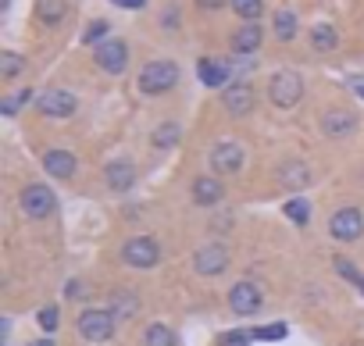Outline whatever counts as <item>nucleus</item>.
Returning a JSON list of instances; mask_svg holds the SVG:
<instances>
[{
    "instance_id": "obj_1",
    "label": "nucleus",
    "mask_w": 364,
    "mask_h": 346,
    "mask_svg": "<svg viewBox=\"0 0 364 346\" xmlns=\"http://www.w3.org/2000/svg\"><path fill=\"white\" fill-rule=\"evenodd\" d=\"M175 82H178V65H175V61H150V65L139 72V79H136V86H139L143 97H161V93H168Z\"/></svg>"
},
{
    "instance_id": "obj_2",
    "label": "nucleus",
    "mask_w": 364,
    "mask_h": 346,
    "mask_svg": "<svg viewBox=\"0 0 364 346\" xmlns=\"http://www.w3.org/2000/svg\"><path fill=\"white\" fill-rule=\"evenodd\" d=\"M300 97H304V79H300L296 72L282 68V72H275V75L268 79V100H272L275 107L289 111V107L300 104Z\"/></svg>"
},
{
    "instance_id": "obj_3",
    "label": "nucleus",
    "mask_w": 364,
    "mask_h": 346,
    "mask_svg": "<svg viewBox=\"0 0 364 346\" xmlns=\"http://www.w3.org/2000/svg\"><path fill=\"white\" fill-rule=\"evenodd\" d=\"M114 325H118L114 314L104 310V307H86V310L79 314V321H75L79 335L90 339V342H107V339L114 335Z\"/></svg>"
},
{
    "instance_id": "obj_4",
    "label": "nucleus",
    "mask_w": 364,
    "mask_h": 346,
    "mask_svg": "<svg viewBox=\"0 0 364 346\" xmlns=\"http://www.w3.org/2000/svg\"><path fill=\"white\" fill-rule=\"evenodd\" d=\"M122 261L129 268H136V271H146V268H154L161 261V247H157L154 236H132L122 247Z\"/></svg>"
},
{
    "instance_id": "obj_5",
    "label": "nucleus",
    "mask_w": 364,
    "mask_h": 346,
    "mask_svg": "<svg viewBox=\"0 0 364 346\" xmlns=\"http://www.w3.org/2000/svg\"><path fill=\"white\" fill-rule=\"evenodd\" d=\"M93 61L100 65V72H107V75H122L125 68H129V47H125V40H104L100 47H93Z\"/></svg>"
},
{
    "instance_id": "obj_6",
    "label": "nucleus",
    "mask_w": 364,
    "mask_h": 346,
    "mask_svg": "<svg viewBox=\"0 0 364 346\" xmlns=\"http://www.w3.org/2000/svg\"><path fill=\"white\" fill-rule=\"evenodd\" d=\"M54 207H58V197H54L50 186H43V183H29V186L22 190V211H26L29 218H50Z\"/></svg>"
},
{
    "instance_id": "obj_7",
    "label": "nucleus",
    "mask_w": 364,
    "mask_h": 346,
    "mask_svg": "<svg viewBox=\"0 0 364 346\" xmlns=\"http://www.w3.org/2000/svg\"><path fill=\"white\" fill-rule=\"evenodd\" d=\"M328 232H332V239H339V243H353V239L364 236V215H360L357 207H339V211L328 218Z\"/></svg>"
},
{
    "instance_id": "obj_8",
    "label": "nucleus",
    "mask_w": 364,
    "mask_h": 346,
    "mask_svg": "<svg viewBox=\"0 0 364 346\" xmlns=\"http://www.w3.org/2000/svg\"><path fill=\"white\" fill-rule=\"evenodd\" d=\"M229 307H232V314L250 318V314H257V310L264 307V293L257 289V282L243 279V282H236V286L229 289Z\"/></svg>"
},
{
    "instance_id": "obj_9",
    "label": "nucleus",
    "mask_w": 364,
    "mask_h": 346,
    "mask_svg": "<svg viewBox=\"0 0 364 346\" xmlns=\"http://www.w3.org/2000/svg\"><path fill=\"white\" fill-rule=\"evenodd\" d=\"M211 168H215V175H236V171L243 168V146H240L236 139L215 143V150H211Z\"/></svg>"
},
{
    "instance_id": "obj_10",
    "label": "nucleus",
    "mask_w": 364,
    "mask_h": 346,
    "mask_svg": "<svg viewBox=\"0 0 364 346\" xmlns=\"http://www.w3.org/2000/svg\"><path fill=\"white\" fill-rule=\"evenodd\" d=\"M321 132H325L328 139H346V136H353V132H357V111H350V107H332V111H325Z\"/></svg>"
},
{
    "instance_id": "obj_11",
    "label": "nucleus",
    "mask_w": 364,
    "mask_h": 346,
    "mask_svg": "<svg viewBox=\"0 0 364 346\" xmlns=\"http://www.w3.org/2000/svg\"><path fill=\"white\" fill-rule=\"evenodd\" d=\"M222 107H225L232 118L250 114V111H254V90H250V82H229V86L222 90Z\"/></svg>"
},
{
    "instance_id": "obj_12",
    "label": "nucleus",
    "mask_w": 364,
    "mask_h": 346,
    "mask_svg": "<svg viewBox=\"0 0 364 346\" xmlns=\"http://www.w3.org/2000/svg\"><path fill=\"white\" fill-rule=\"evenodd\" d=\"M75 107H79V100H75V93H68V90H47L43 97H40V111L47 114V118H72L75 114Z\"/></svg>"
},
{
    "instance_id": "obj_13",
    "label": "nucleus",
    "mask_w": 364,
    "mask_h": 346,
    "mask_svg": "<svg viewBox=\"0 0 364 346\" xmlns=\"http://www.w3.org/2000/svg\"><path fill=\"white\" fill-rule=\"evenodd\" d=\"M193 268H197L200 275H222V271L229 268V250H225L222 243H208V247L197 250Z\"/></svg>"
},
{
    "instance_id": "obj_14",
    "label": "nucleus",
    "mask_w": 364,
    "mask_h": 346,
    "mask_svg": "<svg viewBox=\"0 0 364 346\" xmlns=\"http://www.w3.org/2000/svg\"><path fill=\"white\" fill-rule=\"evenodd\" d=\"M75 168H79V161H75V153L72 150H47L43 153V171L50 179H58V183H65V179H72L75 175Z\"/></svg>"
},
{
    "instance_id": "obj_15",
    "label": "nucleus",
    "mask_w": 364,
    "mask_h": 346,
    "mask_svg": "<svg viewBox=\"0 0 364 346\" xmlns=\"http://www.w3.org/2000/svg\"><path fill=\"white\" fill-rule=\"evenodd\" d=\"M261 43H264L261 22H247V26H240L232 33V54H240V58H254L261 50Z\"/></svg>"
},
{
    "instance_id": "obj_16",
    "label": "nucleus",
    "mask_w": 364,
    "mask_h": 346,
    "mask_svg": "<svg viewBox=\"0 0 364 346\" xmlns=\"http://www.w3.org/2000/svg\"><path fill=\"white\" fill-rule=\"evenodd\" d=\"M190 193H193V204L197 207H215L225 197V186H222L218 175H197L193 186H190Z\"/></svg>"
},
{
    "instance_id": "obj_17",
    "label": "nucleus",
    "mask_w": 364,
    "mask_h": 346,
    "mask_svg": "<svg viewBox=\"0 0 364 346\" xmlns=\"http://www.w3.org/2000/svg\"><path fill=\"white\" fill-rule=\"evenodd\" d=\"M197 75H200L204 86L218 90V86H229L232 65H229V61H215V58H200V61H197Z\"/></svg>"
},
{
    "instance_id": "obj_18",
    "label": "nucleus",
    "mask_w": 364,
    "mask_h": 346,
    "mask_svg": "<svg viewBox=\"0 0 364 346\" xmlns=\"http://www.w3.org/2000/svg\"><path fill=\"white\" fill-rule=\"evenodd\" d=\"M104 179H107V186L114 193H129L136 186V164L132 161H111L104 168Z\"/></svg>"
},
{
    "instance_id": "obj_19",
    "label": "nucleus",
    "mask_w": 364,
    "mask_h": 346,
    "mask_svg": "<svg viewBox=\"0 0 364 346\" xmlns=\"http://www.w3.org/2000/svg\"><path fill=\"white\" fill-rule=\"evenodd\" d=\"M279 183L286 190H304L311 183V168L304 161H286V164H279Z\"/></svg>"
},
{
    "instance_id": "obj_20",
    "label": "nucleus",
    "mask_w": 364,
    "mask_h": 346,
    "mask_svg": "<svg viewBox=\"0 0 364 346\" xmlns=\"http://www.w3.org/2000/svg\"><path fill=\"white\" fill-rule=\"evenodd\" d=\"M36 18L50 29H58L68 18V0H36Z\"/></svg>"
},
{
    "instance_id": "obj_21",
    "label": "nucleus",
    "mask_w": 364,
    "mask_h": 346,
    "mask_svg": "<svg viewBox=\"0 0 364 346\" xmlns=\"http://www.w3.org/2000/svg\"><path fill=\"white\" fill-rule=\"evenodd\" d=\"M336 43H339V36H336V26H328V22H318V26L311 29V47H314V50L328 54V50H336Z\"/></svg>"
},
{
    "instance_id": "obj_22",
    "label": "nucleus",
    "mask_w": 364,
    "mask_h": 346,
    "mask_svg": "<svg viewBox=\"0 0 364 346\" xmlns=\"http://www.w3.org/2000/svg\"><path fill=\"white\" fill-rule=\"evenodd\" d=\"M150 139H154V146H157V150H171V146L182 139V129H178V121H161V125L154 129V136H150Z\"/></svg>"
},
{
    "instance_id": "obj_23",
    "label": "nucleus",
    "mask_w": 364,
    "mask_h": 346,
    "mask_svg": "<svg viewBox=\"0 0 364 346\" xmlns=\"http://www.w3.org/2000/svg\"><path fill=\"white\" fill-rule=\"evenodd\" d=\"M272 26H275V36H279L282 43H289V40L296 36V15H293L289 8H279L275 18H272Z\"/></svg>"
},
{
    "instance_id": "obj_24",
    "label": "nucleus",
    "mask_w": 364,
    "mask_h": 346,
    "mask_svg": "<svg viewBox=\"0 0 364 346\" xmlns=\"http://www.w3.org/2000/svg\"><path fill=\"white\" fill-rule=\"evenodd\" d=\"M143 346H178V335L168 328V325H150L146 328V335H143Z\"/></svg>"
},
{
    "instance_id": "obj_25",
    "label": "nucleus",
    "mask_w": 364,
    "mask_h": 346,
    "mask_svg": "<svg viewBox=\"0 0 364 346\" xmlns=\"http://www.w3.org/2000/svg\"><path fill=\"white\" fill-rule=\"evenodd\" d=\"M286 218L293 222V225H307L311 222V204L304 200V197H293V200H286Z\"/></svg>"
},
{
    "instance_id": "obj_26",
    "label": "nucleus",
    "mask_w": 364,
    "mask_h": 346,
    "mask_svg": "<svg viewBox=\"0 0 364 346\" xmlns=\"http://www.w3.org/2000/svg\"><path fill=\"white\" fill-rule=\"evenodd\" d=\"M22 68H26V58L22 54H15V50L0 54V79H15V75H22Z\"/></svg>"
},
{
    "instance_id": "obj_27",
    "label": "nucleus",
    "mask_w": 364,
    "mask_h": 346,
    "mask_svg": "<svg viewBox=\"0 0 364 346\" xmlns=\"http://www.w3.org/2000/svg\"><path fill=\"white\" fill-rule=\"evenodd\" d=\"M232 11L243 18V22H257L264 15V0H232Z\"/></svg>"
},
{
    "instance_id": "obj_28",
    "label": "nucleus",
    "mask_w": 364,
    "mask_h": 346,
    "mask_svg": "<svg viewBox=\"0 0 364 346\" xmlns=\"http://www.w3.org/2000/svg\"><path fill=\"white\" fill-rule=\"evenodd\" d=\"M33 100V90H18V93H11V97H4V100H0V111H4L8 118H15L26 104Z\"/></svg>"
},
{
    "instance_id": "obj_29",
    "label": "nucleus",
    "mask_w": 364,
    "mask_h": 346,
    "mask_svg": "<svg viewBox=\"0 0 364 346\" xmlns=\"http://www.w3.org/2000/svg\"><path fill=\"white\" fill-rule=\"evenodd\" d=\"M107 29H111V26H107L104 18H93V22L82 29V43H90V47H100V43H104V36H107Z\"/></svg>"
},
{
    "instance_id": "obj_30",
    "label": "nucleus",
    "mask_w": 364,
    "mask_h": 346,
    "mask_svg": "<svg viewBox=\"0 0 364 346\" xmlns=\"http://www.w3.org/2000/svg\"><path fill=\"white\" fill-rule=\"evenodd\" d=\"M286 321H272V325H261V328H254V339H264V342H279V339H286Z\"/></svg>"
},
{
    "instance_id": "obj_31",
    "label": "nucleus",
    "mask_w": 364,
    "mask_h": 346,
    "mask_svg": "<svg viewBox=\"0 0 364 346\" xmlns=\"http://www.w3.org/2000/svg\"><path fill=\"white\" fill-rule=\"evenodd\" d=\"M336 271H339V275H346V279H350V282H353V286L364 293V275L353 268V261H346V257H336Z\"/></svg>"
},
{
    "instance_id": "obj_32",
    "label": "nucleus",
    "mask_w": 364,
    "mask_h": 346,
    "mask_svg": "<svg viewBox=\"0 0 364 346\" xmlns=\"http://www.w3.org/2000/svg\"><path fill=\"white\" fill-rule=\"evenodd\" d=\"M58 325H61V310H58L54 303H47V307L40 310V328H43V332H58Z\"/></svg>"
},
{
    "instance_id": "obj_33",
    "label": "nucleus",
    "mask_w": 364,
    "mask_h": 346,
    "mask_svg": "<svg viewBox=\"0 0 364 346\" xmlns=\"http://www.w3.org/2000/svg\"><path fill=\"white\" fill-rule=\"evenodd\" d=\"M254 339V332H243V328H236V332H225L222 339H218V346H247Z\"/></svg>"
},
{
    "instance_id": "obj_34",
    "label": "nucleus",
    "mask_w": 364,
    "mask_h": 346,
    "mask_svg": "<svg viewBox=\"0 0 364 346\" xmlns=\"http://www.w3.org/2000/svg\"><path fill=\"white\" fill-rule=\"evenodd\" d=\"M193 4H197L200 11H222L225 4H232V0H193Z\"/></svg>"
},
{
    "instance_id": "obj_35",
    "label": "nucleus",
    "mask_w": 364,
    "mask_h": 346,
    "mask_svg": "<svg viewBox=\"0 0 364 346\" xmlns=\"http://www.w3.org/2000/svg\"><path fill=\"white\" fill-rule=\"evenodd\" d=\"M114 8H125V11H139V8H146V0H111Z\"/></svg>"
},
{
    "instance_id": "obj_36",
    "label": "nucleus",
    "mask_w": 364,
    "mask_h": 346,
    "mask_svg": "<svg viewBox=\"0 0 364 346\" xmlns=\"http://www.w3.org/2000/svg\"><path fill=\"white\" fill-rule=\"evenodd\" d=\"M211 229H215V232H225V229H232V218H218Z\"/></svg>"
},
{
    "instance_id": "obj_37",
    "label": "nucleus",
    "mask_w": 364,
    "mask_h": 346,
    "mask_svg": "<svg viewBox=\"0 0 364 346\" xmlns=\"http://www.w3.org/2000/svg\"><path fill=\"white\" fill-rule=\"evenodd\" d=\"M350 86L357 90V97H364V79H350Z\"/></svg>"
},
{
    "instance_id": "obj_38",
    "label": "nucleus",
    "mask_w": 364,
    "mask_h": 346,
    "mask_svg": "<svg viewBox=\"0 0 364 346\" xmlns=\"http://www.w3.org/2000/svg\"><path fill=\"white\" fill-rule=\"evenodd\" d=\"M0 8H4V11H8V8H11V0H0Z\"/></svg>"
},
{
    "instance_id": "obj_39",
    "label": "nucleus",
    "mask_w": 364,
    "mask_h": 346,
    "mask_svg": "<svg viewBox=\"0 0 364 346\" xmlns=\"http://www.w3.org/2000/svg\"><path fill=\"white\" fill-rule=\"evenodd\" d=\"M36 346H54V342H50V339H40V342H36Z\"/></svg>"
}]
</instances>
